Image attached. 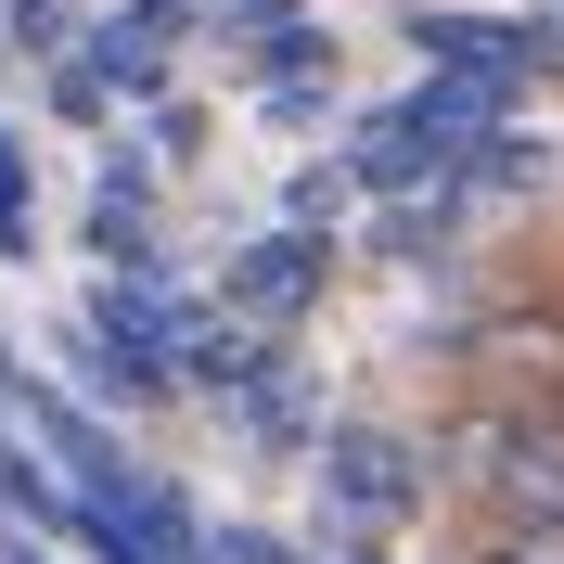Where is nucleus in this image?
I'll use <instances>...</instances> for the list:
<instances>
[{
  "mask_svg": "<svg viewBox=\"0 0 564 564\" xmlns=\"http://www.w3.org/2000/svg\"><path fill=\"white\" fill-rule=\"evenodd\" d=\"M334 564H386V552H372V539H347V552H334Z\"/></svg>",
  "mask_w": 564,
  "mask_h": 564,
  "instance_id": "10",
  "label": "nucleus"
},
{
  "mask_svg": "<svg viewBox=\"0 0 564 564\" xmlns=\"http://www.w3.org/2000/svg\"><path fill=\"white\" fill-rule=\"evenodd\" d=\"M0 564H39V552H0Z\"/></svg>",
  "mask_w": 564,
  "mask_h": 564,
  "instance_id": "12",
  "label": "nucleus"
},
{
  "mask_svg": "<svg viewBox=\"0 0 564 564\" xmlns=\"http://www.w3.org/2000/svg\"><path fill=\"white\" fill-rule=\"evenodd\" d=\"M436 488L475 500V527H564V398L552 411L462 398L436 436Z\"/></svg>",
  "mask_w": 564,
  "mask_h": 564,
  "instance_id": "1",
  "label": "nucleus"
},
{
  "mask_svg": "<svg viewBox=\"0 0 564 564\" xmlns=\"http://www.w3.org/2000/svg\"><path fill=\"white\" fill-rule=\"evenodd\" d=\"M0 386H26V372H13V347H0Z\"/></svg>",
  "mask_w": 564,
  "mask_h": 564,
  "instance_id": "11",
  "label": "nucleus"
},
{
  "mask_svg": "<svg viewBox=\"0 0 564 564\" xmlns=\"http://www.w3.org/2000/svg\"><path fill=\"white\" fill-rule=\"evenodd\" d=\"M411 39H423V65H436V77H488V90H513L527 65H552V52H564L552 26H500V13H462V0L411 13Z\"/></svg>",
  "mask_w": 564,
  "mask_h": 564,
  "instance_id": "3",
  "label": "nucleus"
},
{
  "mask_svg": "<svg viewBox=\"0 0 564 564\" xmlns=\"http://www.w3.org/2000/svg\"><path fill=\"white\" fill-rule=\"evenodd\" d=\"M39 245V180H26V141L0 129V257H26Z\"/></svg>",
  "mask_w": 564,
  "mask_h": 564,
  "instance_id": "6",
  "label": "nucleus"
},
{
  "mask_svg": "<svg viewBox=\"0 0 564 564\" xmlns=\"http://www.w3.org/2000/svg\"><path fill=\"white\" fill-rule=\"evenodd\" d=\"M0 26L26 39V52H65V39H77V0H0Z\"/></svg>",
  "mask_w": 564,
  "mask_h": 564,
  "instance_id": "8",
  "label": "nucleus"
},
{
  "mask_svg": "<svg viewBox=\"0 0 564 564\" xmlns=\"http://www.w3.org/2000/svg\"><path fill=\"white\" fill-rule=\"evenodd\" d=\"M449 564H564V527H462Z\"/></svg>",
  "mask_w": 564,
  "mask_h": 564,
  "instance_id": "7",
  "label": "nucleus"
},
{
  "mask_svg": "<svg viewBox=\"0 0 564 564\" xmlns=\"http://www.w3.org/2000/svg\"><path fill=\"white\" fill-rule=\"evenodd\" d=\"M321 500H334L347 539H398L423 500H436V462H423L411 436H386V423H334V436H321Z\"/></svg>",
  "mask_w": 564,
  "mask_h": 564,
  "instance_id": "2",
  "label": "nucleus"
},
{
  "mask_svg": "<svg viewBox=\"0 0 564 564\" xmlns=\"http://www.w3.org/2000/svg\"><path fill=\"white\" fill-rule=\"evenodd\" d=\"M218 564H308V552H295V539H270V527H231V539H218Z\"/></svg>",
  "mask_w": 564,
  "mask_h": 564,
  "instance_id": "9",
  "label": "nucleus"
},
{
  "mask_svg": "<svg viewBox=\"0 0 564 564\" xmlns=\"http://www.w3.org/2000/svg\"><path fill=\"white\" fill-rule=\"evenodd\" d=\"M167 26H180V0H129V13H104V39L77 65L104 77V90H167Z\"/></svg>",
  "mask_w": 564,
  "mask_h": 564,
  "instance_id": "5",
  "label": "nucleus"
},
{
  "mask_svg": "<svg viewBox=\"0 0 564 564\" xmlns=\"http://www.w3.org/2000/svg\"><path fill=\"white\" fill-rule=\"evenodd\" d=\"M423 13H436V0H423Z\"/></svg>",
  "mask_w": 564,
  "mask_h": 564,
  "instance_id": "13",
  "label": "nucleus"
},
{
  "mask_svg": "<svg viewBox=\"0 0 564 564\" xmlns=\"http://www.w3.org/2000/svg\"><path fill=\"white\" fill-rule=\"evenodd\" d=\"M321 270H334V231H270V245H245V257H231V321H245V334L308 321Z\"/></svg>",
  "mask_w": 564,
  "mask_h": 564,
  "instance_id": "4",
  "label": "nucleus"
}]
</instances>
